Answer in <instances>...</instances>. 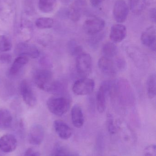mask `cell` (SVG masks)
I'll list each match as a JSON object with an SVG mask.
<instances>
[{
	"instance_id": "cell-1",
	"label": "cell",
	"mask_w": 156,
	"mask_h": 156,
	"mask_svg": "<svg viewBox=\"0 0 156 156\" xmlns=\"http://www.w3.org/2000/svg\"><path fill=\"white\" fill-rule=\"evenodd\" d=\"M33 80L40 90L53 92L56 81L53 80V75L50 70L46 69L36 70L33 75Z\"/></svg>"
},
{
	"instance_id": "cell-2",
	"label": "cell",
	"mask_w": 156,
	"mask_h": 156,
	"mask_svg": "<svg viewBox=\"0 0 156 156\" xmlns=\"http://www.w3.org/2000/svg\"><path fill=\"white\" fill-rule=\"evenodd\" d=\"M47 105L51 113L61 116L69 110L71 102L67 98L63 96H54L48 100Z\"/></svg>"
},
{
	"instance_id": "cell-3",
	"label": "cell",
	"mask_w": 156,
	"mask_h": 156,
	"mask_svg": "<svg viewBox=\"0 0 156 156\" xmlns=\"http://www.w3.org/2000/svg\"><path fill=\"white\" fill-rule=\"evenodd\" d=\"M92 58L89 54L82 52L77 56L76 69L78 74L82 78L87 77L92 70Z\"/></svg>"
},
{
	"instance_id": "cell-4",
	"label": "cell",
	"mask_w": 156,
	"mask_h": 156,
	"mask_svg": "<svg viewBox=\"0 0 156 156\" xmlns=\"http://www.w3.org/2000/svg\"><path fill=\"white\" fill-rule=\"evenodd\" d=\"M114 86V82L107 81L102 83L96 94V101L97 110L100 113L105 111L106 106V96L111 92Z\"/></svg>"
},
{
	"instance_id": "cell-5",
	"label": "cell",
	"mask_w": 156,
	"mask_h": 156,
	"mask_svg": "<svg viewBox=\"0 0 156 156\" xmlns=\"http://www.w3.org/2000/svg\"><path fill=\"white\" fill-rule=\"evenodd\" d=\"M95 88V82L93 79L82 78L76 81L72 86V91L76 95H85L90 94Z\"/></svg>"
},
{
	"instance_id": "cell-6",
	"label": "cell",
	"mask_w": 156,
	"mask_h": 156,
	"mask_svg": "<svg viewBox=\"0 0 156 156\" xmlns=\"http://www.w3.org/2000/svg\"><path fill=\"white\" fill-rule=\"evenodd\" d=\"M20 93L24 102L30 107L37 104V98L31 84L27 80L22 81L20 85Z\"/></svg>"
},
{
	"instance_id": "cell-7",
	"label": "cell",
	"mask_w": 156,
	"mask_h": 156,
	"mask_svg": "<svg viewBox=\"0 0 156 156\" xmlns=\"http://www.w3.org/2000/svg\"><path fill=\"white\" fill-rule=\"evenodd\" d=\"M105 22L100 18H93L86 20L83 24V28L86 34L94 35L100 33L105 27Z\"/></svg>"
},
{
	"instance_id": "cell-8",
	"label": "cell",
	"mask_w": 156,
	"mask_h": 156,
	"mask_svg": "<svg viewBox=\"0 0 156 156\" xmlns=\"http://www.w3.org/2000/svg\"><path fill=\"white\" fill-rule=\"evenodd\" d=\"M15 54L17 56H24L32 58H38L40 55V52L36 47L24 42L17 44L15 49Z\"/></svg>"
},
{
	"instance_id": "cell-9",
	"label": "cell",
	"mask_w": 156,
	"mask_h": 156,
	"mask_svg": "<svg viewBox=\"0 0 156 156\" xmlns=\"http://www.w3.org/2000/svg\"><path fill=\"white\" fill-rule=\"evenodd\" d=\"M113 16L117 23H122L126 21L129 13V9L124 0H117L113 8Z\"/></svg>"
},
{
	"instance_id": "cell-10",
	"label": "cell",
	"mask_w": 156,
	"mask_h": 156,
	"mask_svg": "<svg viewBox=\"0 0 156 156\" xmlns=\"http://www.w3.org/2000/svg\"><path fill=\"white\" fill-rule=\"evenodd\" d=\"M98 66L100 70L105 76L111 77L116 76V65L111 58L104 56L100 58L98 61Z\"/></svg>"
},
{
	"instance_id": "cell-11",
	"label": "cell",
	"mask_w": 156,
	"mask_h": 156,
	"mask_svg": "<svg viewBox=\"0 0 156 156\" xmlns=\"http://www.w3.org/2000/svg\"><path fill=\"white\" fill-rule=\"evenodd\" d=\"M141 40L144 45L155 52L156 33L155 27H149L147 28L141 35Z\"/></svg>"
},
{
	"instance_id": "cell-12",
	"label": "cell",
	"mask_w": 156,
	"mask_h": 156,
	"mask_svg": "<svg viewBox=\"0 0 156 156\" xmlns=\"http://www.w3.org/2000/svg\"><path fill=\"white\" fill-rule=\"evenodd\" d=\"M45 137L44 127L40 124L32 126L28 134L29 143L34 145H39L43 142Z\"/></svg>"
},
{
	"instance_id": "cell-13",
	"label": "cell",
	"mask_w": 156,
	"mask_h": 156,
	"mask_svg": "<svg viewBox=\"0 0 156 156\" xmlns=\"http://www.w3.org/2000/svg\"><path fill=\"white\" fill-rule=\"evenodd\" d=\"M17 146V141L13 135L6 134L0 137V150L5 153L13 152Z\"/></svg>"
},
{
	"instance_id": "cell-14",
	"label": "cell",
	"mask_w": 156,
	"mask_h": 156,
	"mask_svg": "<svg viewBox=\"0 0 156 156\" xmlns=\"http://www.w3.org/2000/svg\"><path fill=\"white\" fill-rule=\"evenodd\" d=\"M126 27L122 24H117L112 27L110 37L112 41L118 43L122 42L126 37Z\"/></svg>"
},
{
	"instance_id": "cell-15",
	"label": "cell",
	"mask_w": 156,
	"mask_h": 156,
	"mask_svg": "<svg viewBox=\"0 0 156 156\" xmlns=\"http://www.w3.org/2000/svg\"><path fill=\"white\" fill-rule=\"evenodd\" d=\"M54 127L58 136L63 140H67L72 135V130L66 123L61 120H56Z\"/></svg>"
},
{
	"instance_id": "cell-16",
	"label": "cell",
	"mask_w": 156,
	"mask_h": 156,
	"mask_svg": "<svg viewBox=\"0 0 156 156\" xmlns=\"http://www.w3.org/2000/svg\"><path fill=\"white\" fill-rule=\"evenodd\" d=\"M87 5V0H75L69 9V18L73 22H78L80 19L83 8Z\"/></svg>"
},
{
	"instance_id": "cell-17",
	"label": "cell",
	"mask_w": 156,
	"mask_h": 156,
	"mask_svg": "<svg viewBox=\"0 0 156 156\" xmlns=\"http://www.w3.org/2000/svg\"><path fill=\"white\" fill-rule=\"evenodd\" d=\"M71 121L75 127L79 128L83 126L84 123V117L82 109L80 106L75 105L71 111Z\"/></svg>"
},
{
	"instance_id": "cell-18",
	"label": "cell",
	"mask_w": 156,
	"mask_h": 156,
	"mask_svg": "<svg viewBox=\"0 0 156 156\" xmlns=\"http://www.w3.org/2000/svg\"><path fill=\"white\" fill-rule=\"evenodd\" d=\"M28 58L24 56H18L13 62L9 73L11 76H15L18 74L21 69L28 63Z\"/></svg>"
},
{
	"instance_id": "cell-19",
	"label": "cell",
	"mask_w": 156,
	"mask_h": 156,
	"mask_svg": "<svg viewBox=\"0 0 156 156\" xmlns=\"http://www.w3.org/2000/svg\"><path fill=\"white\" fill-rule=\"evenodd\" d=\"M13 118L10 111L5 108L0 109V128L5 130L12 125Z\"/></svg>"
},
{
	"instance_id": "cell-20",
	"label": "cell",
	"mask_w": 156,
	"mask_h": 156,
	"mask_svg": "<svg viewBox=\"0 0 156 156\" xmlns=\"http://www.w3.org/2000/svg\"><path fill=\"white\" fill-rule=\"evenodd\" d=\"M56 3V0H38V8L42 12L49 13L54 11Z\"/></svg>"
},
{
	"instance_id": "cell-21",
	"label": "cell",
	"mask_w": 156,
	"mask_h": 156,
	"mask_svg": "<svg viewBox=\"0 0 156 156\" xmlns=\"http://www.w3.org/2000/svg\"><path fill=\"white\" fill-rule=\"evenodd\" d=\"M147 92L148 98L154 99L156 94V77L155 74L150 75L147 81Z\"/></svg>"
},
{
	"instance_id": "cell-22",
	"label": "cell",
	"mask_w": 156,
	"mask_h": 156,
	"mask_svg": "<svg viewBox=\"0 0 156 156\" xmlns=\"http://www.w3.org/2000/svg\"><path fill=\"white\" fill-rule=\"evenodd\" d=\"M102 52L104 57L111 58L115 56L118 54V48L114 43L107 42L103 46Z\"/></svg>"
},
{
	"instance_id": "cell-23",
	"label": "cell",
	"mask_w": 156,
	"mask_h": 156,
	"mask_svg": "<svg viewBox=\"0 0 156 156\" xmlns=\"http://www.w3.org/2000/svg\"><path fill=\"white\" fill-rule=\"evenodd\" d=\"M146 5V0H130V7L133 13L139 14L144 10Z\"/></svg>"
},
{
	"instance_id": "cell-24",
	"label": "cell",
	"mask_w": 156,
	"mask_h": 156,
	"mask_svg": "<svg viewBox=\"0 0 156 156\" xmlns=\"http://www.w3.org/2000/svg\"><path fill=\"white\" fill-rule=\"evenodd\" d=\"M35 23L38 28L42 29H48L53 27L54 20L50 17H39L36 20Z\"/></svg>"
},
{
	"instance_id": "cell-25",
	"label": "cell",
	"mask_w": 156,
	"mask_h": 156,
	"mask_svg": "<svg viewBox=\"0 0 156 156\" xmlns=\"http://www.w3.org/2000/svg\"><path fill=\"white\" fill-rule=\"evenodd\" d=\"M52 156H80L78 153L68 150L65 147L58 146L54 149Z\"/></svg>"
},
{
	"instance_id": "cell-26",
	"label": "cell",
	"mask_w": 156,
	"mask_h": 156,
	"mask_svg": "<svg viewBox=\"0 0 156 156\" xmlns=\"http://www.w3.org/2000/svg\"><path fill=\"white\" fill-rule=\"evenodd\" d=\"M68 48L72 55L78 56L83 52L82 47L75 40H72L69 42Z\"/></svg>"
},
{
	"instance_id": "cell-27",
	"label": "cell",
	"mask_w": 156,
	"mask_h": 156,
	"mask_svg": "<svg viewBox=\"0 0 156 156\" xmlns=\"http://www.w3.org/2000/svg\"><path fill=\"white\" fill-rule=\"evenodd\" d=\"M12 48V43L10 39L6 36L0 35V52H7Z\"/></svg>"
},
{
	"instance_id": "cell-28",
	"label": "cell",
	"mask_w": 156,
	"mask_h": 156,
	"mask_svg": "<svg viewBox=\"0 0 156 156\" xmlns=\"http://www.w3.org/2000/svg\"><path fill=\"white\" fill-rule=\"evenodd\" d=\"M107 127L108 132L111 134L114 135L119 132V128L114 122L112 115L108 114L107 116Z\"/></svg>"
},
{
	"instance_id": "cell-29",
	"label": "cell",
	"mask_w": 156,
	"mask_h": 156,
	"mask_svg": "<svg viewBox=\"0 0 156 156\" xmlns=\"http://www.w3.org/2000/svg\"><path fill=\"white\" fill-rule=\"evenodd\" d=\"M143 156H156L155 144H151L147 147L143 151Z\"/></svg>"
},
{
	"instance_id": "cell-30",
	"label": "cell",
	"mask_w": 156,
	"mask_h": 156,
	"mask_svg": "<svg viewBox=\"0 0 156 156\" xmlns=\"http://www.w3.org/2000/svg\"><path fill=\"white\" fill-rule=\"evenodd\" d=\"M12 59V56L10 54L4 53L0 55V63L2 64H9L11 63Z\"/></svg>"
},
{
	"instance_id": "cell-31",
	"label": "cell",
	"mask_w": 156,
	"mask_h": 156,
	"mask_svg": "<svg viewBox=\"0 0 156 156\" xmlns=\"http://www.w3.org/2000/svg\"><path fill=\"white\" fill-rule=\"evenodd\" d=\"M58 15L62 18H69V9L67 8H62L58 12Z\"/></svg>"
},
{
	"instance_id": "cell-32",
	"label": "cell",
	"mask_w": 156,
	"mask_h": 156,
	"mask_svg": "<svg viewBox=\"0 0 156 156\" xmlns=\"http://www.w3.org/2000/svg\"><path fill=\"white\" fill-rule=\"evenodd\" d=\"M40 153L38 151L32 148H28L26 150L24 156H40Z\"/></svg>"
},
{
	"instance_id": "cell-33",
	"label": "cell",
	"mask_w": 156,
	"mask_h": 156,
	"mask_svg": "<svg viewBox=\"0 0 156 156\" xmlns=\"http://www.w3.org/2000/svg\"><path fill=\"white\" fill-rule=\"evenodd\" d=\"M116 66L119 69H123L125 67V62L122 58H118L116 60V63H115Z\"/></svg>"
},
{
	"instance_id": "cell-34",
	"label": "cell",
	"mask_w": 156,
	"mask_h": 156,
	"mask_svg": "<svg viewBox=\"0 0 156 156\" xmlns=\"http://www.w3.org/2000/svg\"><path fill=\"white\" fill-rule=\"evenodd\" d=\"M97 34H95V35L96 36L92 37V38H91L90 40V44H91L93 46H94V45L95 44H97L100 42V41L101 40L102 37V35H99L97 36Z\"/></svg>"
},
{
	"instance_id": "cell-35",
	"label": "cell",
	"mask_w": 156,
	"mask_h": 156,
	"mask_svg": "<svg viewBox=\"0 0 156 156\" xmlns=\"http://www.w3.org/2000/svg\"><path fill=\"white\" fill-rule=\"evenodd\" d=\"M149 16L152 22H155L156 21V9L155 8H152L149 12Z\"/></svg>"
},
{
	"instance_id": "cell-36",
	"label": "cell",
	"mask_w": 156,
	"mask_h": 156,
	"mask_svg": "<svg viewBox=\"0 0 156 156\" xmlns=\"http://www.w3.org/2000/svg\"><path fill=\"white\" fill-rule=\"evenodd\" d=\"M104 0H90L92 5L93 7H97L100 5Z\"/></svg>"
},
{
	"instance_id": "cell-37",
	"label": "cell",
	"mask_w": 156,
	"mask_h": 156,
	"mask_svg": "<svg viewBox=\"0 0 156 156\" xmlns=\"http://www.w3.org/2000/svg\"><path fill=\"white\" fill-rule=\"evenodd\" d=\"M63 4L68 5L73 1V0H60Z\"/></svg>"
},
{
	"instance_id": "cell-38",
	"label": "cell",
	"mask_w": 156,
	"mask_h": 156,
	"mask_svg": "<svg viewBox=\"0 0 156 156\" xmlns=\"http://www.w3.org/2000/svg\"></svg>"
}]
</instances>
